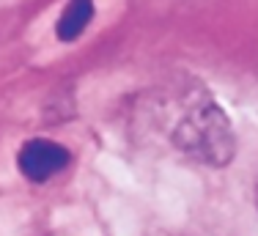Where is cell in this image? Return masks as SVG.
<instances>
[{
	"instance_id": "cell-1",
	"label": "cell",
	"mask_w": 258,
	"mask_h": 236,
	"mask_svg": "<svg viewBox=\"0 0 258 236\" xmlns=\"http://www.w3.org/2000/svg\"><path fill=\"white\" fill-rule=\"evenodd\" d=\"M162 127L179 151L209 167H225L236 151L228 115L198 80H189L162 102Z\"/></svg>"
},
{
	"instance_id": "cell-2",
	"label": "cell",
	"mask_w": 258,
	"mask_h": 236,
	"mask_svg": "<svg viewBox=\"0 0 258 236\" xmlns=\"http://www.w3.org/2000/svg\"><path fill=\"white\" fill-rule=\"evenodd\" d=\"M72 162V154L66 151L60 143L47 140V138H33L17 154V165H20L22 176L33 184H44L52 176H58L60 170H66V165Z\"/></svg>"
},
{
	"instance_id": "cell-3",
	"label": "cell",
	"mask_w": 258,
	"mask_h": 236,
	"mask_svg": "<svg viewBox=\"0 0 258 236\" xmlns=\"http://www.w3.org/2000/svg\"><path fill=\"white\" fill-rule=\"evenodd\" d=\"M94 0H69L66 9L60 11L58 22H55V36L58 41H75L80 39L85 28L94 20Z\"/></svg>"
}]
</instances>
